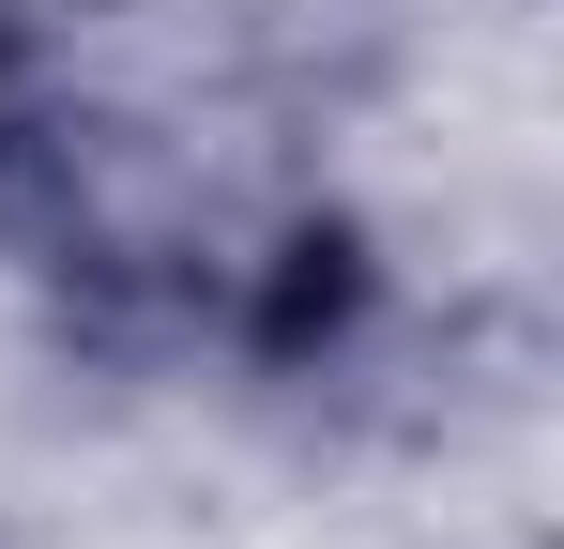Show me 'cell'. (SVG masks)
Here are the masks:
<instances>
[{"label":"cell","mask_w":564,"mask_h":549,"mask_svg":"<svg viewBox=\"0 0 564 549\" xmlns=\"http://www.w3.org/2000/svg\"><path fill=\"white\" fill-rule=\"evenodd\" d=\"M367 229L351 214H290L275 229V260H260V290H245V352L260 366H321L351 321H367Z\"/></svg>","instance_id":"6da1fadb"},{"label":"cell","mask_w":564,"mask_h":549,"mask_svg":"<svg viewBox=\"0 0 564 549\" xmlns=\"http://www.w3.org/2000/svg\"><path fill=\"white\" fill-rule=\"evenodd\" d=\"M122 214H107V153L77 138V122H31V107H0V260H77V245H107Z\"/></svg>","instance_id":"7a4b0ae2"}]
</instances>
